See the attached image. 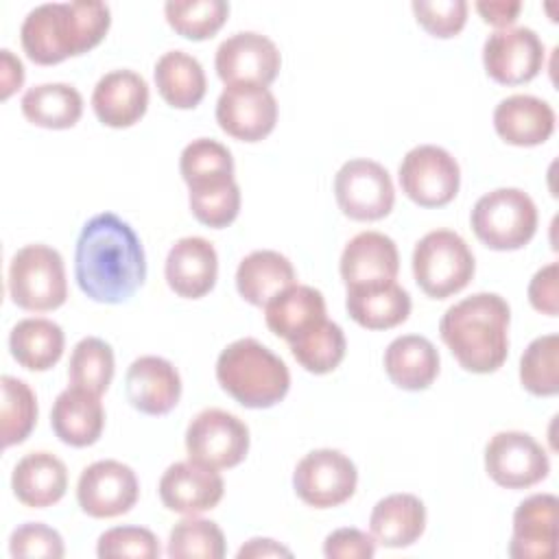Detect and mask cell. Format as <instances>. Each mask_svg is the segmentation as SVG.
<instances>
[{
    "mask_svg": "<svg viewBox=\"0 0 559 559\" xmlns=\"http://www.w3.org/2000/svg\"><path fill=\"white\" fill-rule=\"evenodd\" d=\"M74 280L98 304L133 297L146 280V258L133 227L114 212L92 216L76 238Z\"/></svg>",
    "mask_w": 559,
    "mask_h": 559,
    "instance_id": "1",
    "label": "cell"
},
{
    "mask_svg": "<svg viewBox=\"0 0 559 559\" xmlns=\"http://www.w3.org/2000/svg\"><path fill=\"white\" fill-rule=\"evenodd\" d=\"M511 308L496 293H476L450 306L439 334L456 362L472 373L498 371L509 354Z\"/></svg>",
    "mask_w": 559,
    "mask_h": 559,
    "instance_id": "2",
    "label": "cell"
},
{
    "mask_svg": "<svg viewBox=\"0 0 559 559\" xmlns=\"http://www.w3.org/2000/svg\"><path fill=\"white\" fill-rule=\"evenodd\" d=\"M111 24L105 2H48L22 22L20 39L26 57L39 66H55L98 46Z\"/></svg>",
    "mask_w": 559,
    "mask_h": 559,
    "instance_id": "3",
    "label": "cell"
},
{
    "mask_svg": "<svg viewBox=\"0 0 559 559\" xmlns=\"http://www.w3.org/2000/svg\"><path fill=\"white\" fill-rule=\"evenodd\" d=\"M216 380L245 408H271L290 389L286 362L255 338H238L218 354Z\"/></svg>",
    "mask_w": 559,
    "mask_h": 559,
    "instance_id": "4",
    "label": "cell"
},
{
    "mask_svg": "<svg viewBox=\"0 0 559 559\" xmlns=\"http://www.w3.org/2000/svg\"><path fill=\"white\" fill-rule=\"evenodd\" d=\"M476 238L493 251H515L531 242L537 231V207L520 188H496L472 207Z\"/></svg>",
    "mask_w": 559,
    "mask_h": 559,
    "instance_id": "5",
    "label": "cell"
},
{
    "mask_svg": "<svg viewBox=\"0 0 559 559\" xmlns=\"http://www.w3.org/2000/svg\"><path fill=\"white\" fill-rule=\"evenodd\" d=\"M7 288L11 301L31 312H48L66 304L68 282L63 258L48 245H26L9 264Z\"/></svg>",
    "mask_w": 559,
    "mask_h": 559,
    "instance_id": "6",
    "label": "cell"
},
{
    "mask_svg": "<svg viewBox=\"0 0 559 559\" xmlns=\"http://www.w3.org/2000/svg\"><path fill=\"white\" fill-rule=\"evenodd\" d=\"M474 271V253L456 231H428L413 249L415 282L432 299L461 293L472 282Z\"/></svg>",
    "mask_w": 559,
    "mask_h": 559,
    "instance_id": "7",
    "label": "cell"
},
{
    "mask_svg": "<svg viewBox=\"0 0 559 559\" xmlns=\"http://www.w3.org/2000/svg\"><path fill=\"white\" fill-rule=\"evenodd\" d=\"M186 452L190 461L214 469L236 467L249 452V428L227 411L205 408L186 428Z\"/></svg>",
    "mask_w": 559,
    "mask_h": 559,
    "instance_id": "8",
    "label": "cell"
},
{
    "mask_svg": "<svg viewBox=\"0 0 559 559\" xmlns=\"http://www.w3.org/2000/svg\"><path fill=\"white\" fill-rule=\"evenodd\" d=\"M402 192L421 207L448 205L461 186L456 159L441 146L421 144L411 148L400 164Z\"/></svg>",
    "mask_w": 559,
    "mask_h": 559,
    "instance_id": "9",
    "label": "cell"
},
{
    "mask_svg": "<svg viewBox=\"0 0 559 559\" xmlns=\"http://www.w3.org/2000/svg\"><path fill=\"white\" fill-rule=\"evenodd\" d=\"M358 485V469L338 450L321 448L308 452L293 472L295 493L314 509H332L347 502Z\"/></svg>",
    "mask_w": 559,
    "mask_h": 559,
    "instance_id": "10",
    "label": "cell"
},
{
    "mask_svg": "<svg viewBox=\"0 0 559 559\" xmlns=\"http://www.w3.org/2000/svg\"><path fill=\"white\" fill-rule=\"evenodd\" d=\"M334 197L352 221H380L395 203V188L389 170L373 159H349L334 177Z\"/></svg>",
    "mask_w": 559,
    "mask_h": 559,
    "instance_id": "11",
    "label": "cell"
},
{
    "mask_svg": "<svg viewBox=\"0 0 559 559\" xmlns=\"http://www.w3.org/2000/svg\"><path fill=\"white\" fill-rule=\"evenodd\" d=\"M485 469L500 487L526 489L548 476L550 461L528 432L502 430L485 448Z\"/></svg>",
    "mask_w": 559,
    "mask_h": 559,
    "instance_id": "12",
    "label": "cell"
},
{
    "mask_svg": "<svg viewBox=\"0 0 559 559\" xmlns=\"http://www.w3.org/2000/svg\"><path fill=\"white\" fill-rule=\"evenodd\" d=\"M140 483L135 472L114 459L87 465L76 483V500L90 518H118L138 502Z\"/></svg>",
    "mask_w": 559,
    "mask_h": 559,
    "instance_id": "13",
    "label": "cell"
},
{
    "mask_svg": "<svg viewBox=\"0 0 559 559\" xmlns=\"http://www.w3.org/2000/svg\"><path fill=\"white\" fill-rule=\"evenodd\" d=\"M544 41L533 28H500L485 39L483 63L487 74L500 85L533 81L544 66Z\"/></svg>",
    "mask_w": 559,
    "mask_h": 559,
    "instance_id": "14",
    "label": "cell"
},
{
    "mask_svg": "<svg viewBox=\"0 0 559 559\" xmlns=\"http://www.w3.org/2000/svg\"><path fill=\"white\" fill-rule=\"evenodd\" d=\"M214 66L225 85L269 87L280 72L282 57L266 35L242 31L234 33L218 46Z\"/></svg>",
    "mask_w": 559,
    "mask_h": 559,
    "instance_id": "15",
    "label": "cell"
},
{
    "mask_svg": "<svg viewBox=\"0 0 559 559\" xmlns=\"http://www.w3.org/2000/svg\"><path fill=\"white\" fill-rule=\"evenodd\" d=\"M216 122L240 142H260L275 129L277 100L262 85H227L216 100Z\"/></svg>",
    "mask_w": 559,
    "mask_h": 559,
    "instance_id": "16",
    "label": "cell"
},
{
    "mask_svg": "<svg viewBox=\"0 0 559 559\" xmlns=\"http://www.w3.org/2000/svg\"><path fill=\"white\" fill-rule=\"evenodd\" d=\"M159 500L168 511L199 515L214 509L225 493L223 476L197 461L173 463L159 478Z\"/></svg>",
    "mask_w": 559,
    "mask_h": 559,
    "instance_id": "17",
    "label": "cell"
},
{
    "mask_svg": "<svg viewBox=\"0 0 559 559\" xmlns=\"http://www.w3.org/2000/svg\"><path fill=\"white\" fill-rule=\"evenodd\" d=\"M127 400L144 415H166L181 397V378L175 365L162 356L135 358L124 376Z\"/></svg>",
    "mask_w": 559,
    "mask_h": 559,
    "instance_id": "18",
    "label": "cell"
},
{
    "mask_svg": "<svg viewBox=\"0 0 559 559\" xmlns=\"http://www.w3.org/2000/svg\"><path fill=\"white\" fill-rule=\"evenodd\" d=\"M164 273L175 295L186 299L207 295L218 275V255L214 245L201 236L179 238L166 255Z\"/></svg>",
    "mask_w": 559,
    "mask_h": 559,
    "instance_id": "19",
    "label": "cell"
},
{
    "mask_svg": "<svg viewBox=\"0 0 559 559\" xmlns=\"http://www.w3.org/2000/svg\"><path fill=\"white\" fill-rule=\"evenodd\" d=\"M557 498L535 493L513 513L509 555L515 559H552L557 555Z\"/></svg>",
    "mask_w": 559,
    "mask_h": 559,
    "instance_id": "20",
    "label": "cell"
},
{
    "mask_svg": "<svg viewBox=\"0 0 559 559\" xmlns=\"http://www.w3.org/2000/svg\"><path fill=\"white\" fill-rule=\"evenodd\" d=\"M148 107V85L133 70H111L98 79L92 92V109L96 118L111 127L124 129L135 124Z\"/></svg>",
    "mask_w": 559,
    "mask_h": 559,
    "instance_id": "21",
    "label": "cell"
},
{
    "mask_svg": "<svg viewBox=\"0 0 559 559\" xmlns=\"http://www.w3.org/2000/svg\"><path fill=\"white\" fill-rule=\"evenodd\" d=\"M341 277L347 288L397 277L400 253L393 238L380 231L356 234L341 253Z\"/></svg>",
    "mask_w": 559,
    "mask_h": 559,
    "instance_id": "22",
    "label": "cell"
},
{
    "mask_svg": "<svg viewBox=\"0 0 559 559\" xmlns=\"http://www.w3.org/2000/svg\"><path fill=\"white\" fill-rule=\"evenodd\" d=\"M493 129L507 144L537 146L552 135L555 111L537 96L513 94L496 105Z\"/></svg>",
    "mask_w": 559,
    "mask_h": 559,
    "instance_id": "23",
    "label": "cell"
},
{
    "mask_svg": "<svg viewBox=\"0 0 559 559\" xmlns=\"http://www.w3.org/2000/svg\"><path fill=\"white\" fill-rule=\"evenodd\" d=\"M50 426L66 445L87 448L96 443L105 428L100 395L81 386H68L52 404Z\"/></svg>",
    "mask_w": 559,
    "mask_h": 559,
    "instance_id": "24",
    "label": "cell"
},
{
    "mask_svg": "<svg viewBox=\"0 0 559 559\" xmlns=\"http://www.w3.org/2000/svg\"><path fill=\"white\" fill-rule=\"evenodd\" d=\"M13 496L31 507L46 509L57 504L68 489L66 463L50 452H28L24 454L11 474Z\"/></svg>",
    "mask_w": 559,
    "mask_h": 559,
    "instance_id": "25",
    "label": "cell"
},
{
    "mask_svg": "<svg viewBox=\"0 0 559 559\" xmlns=\"http://www.w3.org/2000/svg\"><path fill=\"white\" fill-rule=\"evenodd\" d=\"M411 295L395 282H376L347 288V314L367 330H389L411 314Z\"/></svg>",
    "mask_w": 559,
    "mask_h": 559,
    "instance_id": "26",
    "label": "cell"
},
{
    "mask_svg": "<svg viewBox=\"0 0 559 559\" xmlns=\"http://www.w3.org/2000/svg\"><path fill=\"white\" fill-rule=\"evenodd\" d=\"M325 319L323 293L304 284L286 288L264 306V321L269 330L288 343L297 341Z\"/></svg>",
    "mask_w": 559,
    "mask_h": 559,
    "instance_id": "27",
    "label": "cell"
},
{
    "mask_svg": "<svg viewBox=\"0 0 559 559\" xmlns=\"http://www.w3.org/2000/svg\"><path fill=\"white\" fill-rule=\"evenodd\" d=\"M384 371L404 391H424L439 376V352L419 334H404L384 349Z\"/></svg>",
    "mask_w": 559,
    "mask_h": 559,
    "instance_id": "28",
    "label": "cell"
},
{
    "mask_svg": "<svg viewBox=\"0 0 559 559\" xmlns=\"http://www.w3.org/2000/svg\"><path fill=\"white\" fill-rule=\"evenodd\" d=\"M369 528L376 544L406 548L415 544L426 528V507L413 493H391L376 502L369 515Z\"/></svg>",
    "mask_w": 559,
    "mask_h": 559,
    "instance_id": "29",
    "label": "cell"
},
{
    "mask_svg": "<svg viewBox=\"0 0 559 559\" xmlns=\"http://www.w3.org/2000/svg\"><path fill=\"white\" fill-rule=\"evenodd\" d=\"M295 269L286 255L271 249L251 251L236 269V288L251 306H266L273 297L295 286Z\"/></svg>",
    "mask_w": 559,
    "mask_h": 559,
    "instance_id": "30",
    "label": "cell"
},
{
    "mask_svg": "<svg viewBox=\"0 0 559 559\" xmlns=\"http://www.w3.org/2000/svg\"><path fill=\"white\" fill-rule=\"evenodd\" d=\"M66 336L59 323L41 317L22 319L9 334V352L13 360L28 371L52 369L63 354Z\"/></svg>",
    "mask_w": 559,
    "mask_h": 559,
    "instance_id": "31",
    "label": "cell"
},
{
    "mask_svg": "<svg viewBox=\"0 0 559 559\" xmlns=\"http://www.w3.org/2000/svg\"><path fill=\"white\" fill-rule=\"evenodd\" d=\"M159 96L175 109H194L207 90L199 59L183 50L164 52L153 70Z\"/></svg>",
    "mask_w": 559,
    "mask_h": 559,
    "instance_id": "32",
    "label": "cell"
},
{
    "mask_svg": "<svg viewBox=\"0 0 559 559\" xmlns=\"http://www.w3.org/2000/svg\"><path fill=\"white\" fill-rule=\"evenodd\" d=\"M24 118L44 129H70L81 120L83 98L68 83H41L22 96Z\"/></svg>",
    "mask_w": 559,
    "mask_h": 559,
    "instance_id": "33",
    "label": "cell"
},
{
    "mask_svg": "<svg viewBox=\"0 0 559 559\" xmlns=\"http://www.w3.org/2000/svg\"><path fill=\"white\" fill-rule=\"evenodd\" d=\"M295 360L310 373L323 376L334 371L341 360L345 358L347 341L345 332L338 323L325 319L306 334H301L297 341L288 343Z\"/></svg>",
    "mask_w": 559,
    "mask_h": 559,
    "instance_id": "34",
    "label": "cell"
},
{
    "mask_svg": "<svg viewBox=\"0 0 559 559\" xmlns=\"http://www.w3.org/2000/svg\"><path fill=\"white\" fill-rule=\"evenodd\" d=\"M188 203L194 218L207 227L223 229L240 212V188L234 177H221L188 186Z\"/></svg>",
    "mask_w": 559,
    "mask_h": 559,
    "instance_id": "35",
    "label": "cell"
},
{
    "mask_svg": "<svg viewBox=\"0 0 559 559\" xmlns=\"http://www.w3.org/2000/svg\"><path fill=\"white\" fill-rule=\"evenodd\" d=\"M68 378L72 386H81L103 395L114 380V349L96 336L81 338L70 356Z\"/></svg>",
    "mask_w": 559,
    "mask_h": 559,
    "instance_id": "36",
    "label": "cell"
},
{
    "mask_svg": "<svg viewBox=\"0 0 559 559\" xmlns=\"http://www.w3.org/2000/svg\"><path fill=\"white\" fill-rule=\"evenodd\" d=\"M166 22L186 39H207L218 33L229 15L225 0H170L164 4Z\"/></svg>",
    "mask_w": 559,
    "mask_h": 559,
    "instance_id": "37",
    "label": "cell"
},
{
    "mask_svg": "<svg viewBox=\"0 0 559 559\" xmlns=\"http://www.w3.org/2000/svg\"><path fill=\"white\" fill-rule=\"evenodd\" d=\"M522 386L537 395L550 397L559 391V336L544 334L528 343L520 358Z\"/></svg>",
    "mask_w": 559,
    "mask_h": 559,
    "instance_id": "38",
    "label": "cell"
},
{
    "mask_svg": "<svg viewBox=\"0 0 559 559\" xmlns=\"http://www.w3.org/2000/svg\"><path fill=\"white\" fill-rule=\"evenodd\" d=\"M166 552L173 559H221L225 535L216 522L188 515L173 526Z\"/></svg>",
    "mask_w": 559,
    "mask_h": 559,
    "instance_id": "39",
    "label": "cell"
},
{
    "mask_svg": "<svg viewBox=\"0 0 559 559\" xmlns=\"http://www.w3.org/2000/svg\"><path fill=\"white\" fill-rule=\"evenodd\" d=\"M2 445L22 443L37 421V397L33 389L13 376H2Z\"/></svg>",
    "mask_w": 559,
    "mask_h": 559,
    "instance_id": "40",
    "label": "cell"
},
{
    "mask_svg": "<svg viewBox=\"0 0 559 559\" xmlns=\"http://www.w3.org/2000/svg\"><path fill=\"white\" fill-rule=\"evenodd\" d=\"M179 170L188 186L221 177H234V157L225 144L210 138H199L186 144V148L181 151Z\"/></svg>",
    "mask_w": 559,
    "mask_h": 559,
    "instance_id": "41",
    "label": "cell"
},
{
    "mask_svg": "<svg viewBox=\"0 0 559 559\" xmlns=\"http://www.w3.org/2000/svg\"><path fill=\"white\" fill-rule=\"evenodd\" d=\"M159 539L153 531L144 526H114L98 537V557H133V559H155L159 557Z\"/></svg>",
    "mask_w": 559,
    "mask_h": 559,
    "instance_id": "42",
    "label": "cell"
},
{
    "mask_svg": "<svg viewBox=\"0 0 559 559\" xmlns=\"http://www.w3.org/2000/svg\"><path fill=\"white\" fill-rule=\"evenodd\" d=\"M413 13L417 22L432 37H454L463 31L467 22V2L465 0H415Z\"/></svg>",
    "mask_w": 559,
    "mask_h": 559,
    "instance_id": "43",
    "label": "cell"
},
{
    "mask_svg": "<svg viewBox=\"0 0 559 559\" xmlns=\"http://www.w3.org/2000/svg\"><path fill=\"white\" fill-rule=\"evenodd\" d=\"M11 557H63V539L61 535L41 522H26L17 526L9 537Z\"/></svg>",
    "mask_w": 559,
    "mask_h": 559,
    "instance_id": "44",
    "label": "cell"
},
{
    "mask_svg": "<svg viewBox=\"0 0 559 559\" xmlns=\"http://www.w3.org/2000/svg\"><path fill=\"white\" fill-rule=\"evenodd\" d=\"M328 559H369L376 555V539L358 528H336L323 542Z\"/></svg>",
    "mask_w": 559,
    "mask_h": 559,
    "instance_id": "45",
    "label": "cell"
},
{
    "mask_svg": "<svg viewBox=\"0 0 559 559\" xmlns=\"http://www.w3.org/2000/svg\"><path fill=\"white\" fill-rule=\"evenodd\" d=\"M557 280H559V266L557 262H550L546 266H542L531 284H528V301L531 306L548 317H557L559 312V288H557Z\"/></svg>",
    "mask_w": 559,
    "mask_h": 559,
    "instance_id": "46",
    "label": "cell"
},
{
    "mask_svg": "<svg viewBox=\"0 0 559 559\" xmlns=\"http://www.w3.org/2000/svg\"><path fill=\"white\" fill-rule=\"evenodd\" d=\"M476 11L483 15V20L491 26L509 28L515 20L518 13L522 11L520 2H476Z\"/></svg>",
    "mask_w": 559,
    "mask_h": 559,
    "instance_id": "47",
    "label": "cell"
},
{
    "mask_svg": "<svg viewBox=\"0 0 559 559\" xmlns=\"http://www.w3.org/2000/svg\"><path fill=\"white\" fill-rule=\"evenodd\" d=\"M0 57H2V61H0V68H2V74H0V79H2V94L0 96L7 100L15 90L22 87V83H24V66L7 48L0 50Z\"/></svg>",
    "mask_w": 559,
    "mask_h": 559,
    "instance_id": "48",
    "label": "cell"
},
{
    "mask_svg": "<svg viewBox=\"0 0 559 559\" xmlns=\"http://www.w3.org/2000/svg\"><path fill=\"white\" fill-rule=\"evenodd\" d=\"M290 555L293 552L286 546H282L280 542L269 539V537H253L238 550V559H245V557H290Z\"/></svg>",
    "mask_w": 559,
    "mask_h": 559,
    "instance_id": "49",
    "label": "cell"
}]
</instances>
